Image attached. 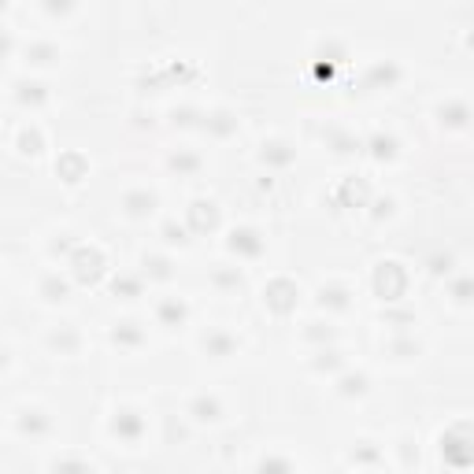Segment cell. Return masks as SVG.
I'll return each instance as SVG.
<instances>
[{
	"label": "cell",
	"mask_w": 474,
	"mask_h": 474,
	"mask_svg": "<svg viewBox=\"0 0 474 474\" xmlns=\"http://www.w3.org/2000/svg\"><path fill=\"white\" fill-rule=\"evenodd\" d=\"M112 434L123 441V445H137L145 434V419L137 412H130V407H123V412H115V419H112Z\"/></svg>",
	"instance_id": "obj_1"
},
{
	"label": "cell",
	"mask_w": 474,
	"mask_h": 474,
	"mask_svg": "<svg viewBox=\"0 0 474 474\" xmlns=\"http://www.w3.org/2000/svg\"><path fill=\"white\" fill-rule=\"evenodd\" d=\"M230 252H237V256H249V260H256V256L263 252V241H260V234H256L252 226H241V230H234V234H230Z\"/></svg>",
	"instance_id": "obj_2"
},
{
	"label": "cell",
	"mask_w": 474,
	"mask_h": 474,
	"mask_svg": "<svg viewBox=\"0 0 474 474\" xmlns=\"http://www.w3.org/2000/svg\"><path fill=\"white\" fill-rule=\"evenodd\" d=\"M204 352L215 356V360H226V356L237 352V337L226 330H211V333H204Z\"/></svg>",
	"instance_id": "obj_3"
},
{
	"label": "cell",
	"mask_w": 474,
	"mask_h": 474,
	"mask_svg": "<svg viewBox=\"0 0 474 474\" xmlns=\"http://www.w3.org/2000/svg\"><path fill=\"white\" fill-rule=\"evenodd\" d=\"M19 430L30 434V437H41V434L52 430V419L45 412H37V407H26V412H19Z\"/></svg>",
	"instance_id": "obj_4"
},
{
	"label": "cell",
	"mask_w": 474,
	"mask_h": 474,
	"mask_svg": "<svg viewBox=\"0 0 474 474\" xmlns=\"http://www.w3.org/2000/svg\"><path fill=\"white\" fill-rule=\"evenodd\" d=\"M126 211L130 215H152L156 211V193H148V189H134V193H126Z\"/></svg>",
	"instance_id": "obj_5"
},
{
	"label": "cell",
	"mask_w": 474,
	"mask_h": 474,
	"mask_svg": "<svg viewBox=\"0 0 474 474\" xmlns=\"http://www.w3.org/2000/svg\"><path fill=\"white\" fill-rule=\"evenodd\" d=\"M189 415L197 419V423H215V419H219V401H215V396H197V401L189 404Z\"/></svg>",
	"instance_id": "obj_6"
},
{
	"label": "cell",
	"mask_w": 474,
	"mask_h": 474,
	"mask_svg": "<svg viewBox=\"0 0 474 474\" xmlns=\"http://www.w3.org/2000/svg\"><path fill=\"white\" fill-rule=\"evenodd\" d=\"M112 341H115V344H123V349H137V344L145 341V333L137 330V322H123V326H115V330H112Z\"/></svg>",
	"instance_id": "obj_7"
},
{
	"label": "cell",
	"mask_w": 474,
	"mask_h": 474,
	"mask_svg": "<svg viewBox=\"0 0 474 474\" xmlns=\"http://www.w3.org/2000/svg\"><path fill=\"white\" fill-rule=\"evenodd\" d=\"M263 148H267V152H263V164L271 159V164H278V167H289V164H293V156H297L286 141H271V145H263Z\"/></svg>",
	"instance_id": "obj_8"
},
{
	"label": "cell",
	"mask_w": 474,
	"mask_h": 474,
	"mask_svg": "<svg viewBox=\"0 0 474 474\" xmlns=\"http://www.w3.org/2000/svg\"><path fill=\"white\" fill-rule=\"evenodd\" d=\"M256 474H297L293 463H289L286 456H263L260 467H256Z\"/></svg>",
	"instance_id": "obj_9"
},
{
	"label": "cell",
	"mask_w": 474,
	"mask_h": 474,
	"mask_svg": "<svg viewBox=\"0 0 474 474\" xmlns=\"http://www.w3.org/2000/svg\"><path fill=\"white\" fill-rule=\"evenodd\" d=\"M286 293H293V286H289V282H274V286H271V297H267V304H274L278 311H286L289 304H293Z\"/></svg>",
	"instance_id": "obj_10"
},
{
	"label": "cell",
	"mask_w": 474,
	"mask_h": 474,
	"mask_svg": "<svg viewBox=\"0 0 474 474\" xmlns=\"http://www.w3.org/2000/svg\"><path fill=\"white\" fill-rule=\"evenodd\" d=\"M322 304H330V308H349V293H344V289H322Z\"/></svg>",
	"instance_id": "obj_11"
},
{
	"label": "cell",
	"mask_w": 474,
	"mask_h": 474,
	"mask_svg": "<svg viewBox=\"0 0 474 474\" xmlns=\"http://www.w3.org/2000/svg\"><path fill=\"white\" fill-rule=\"evenodd\" d=\"M159 319H164V322H182V319H186V308L175 304V300H167V304L159 308Z\"/></svg>",
	"instance_id": "obj_12"
},
{
	"label": "cell",
	"mask_w": 474,
	"mask_h": 474,
	"mask_svg": "<svg viewBox=\"0 0 474 474\" xmlns=\"http://www.w3.org/2000/svg\"><path fill=\"white\" fill-rule=\"evenodd\" d=\"M56 474H93V467L82 459H67V463H56Z\"/></svg>",
	"instance_id": "obj_13"
},
{
	"label": "cell",
	"mask_w": 474,
	"mask_h": 474,
	"mask_svg": "<svg viewBox=\"0 0 474 474\" xmlns=\"http://www.w3.org/2000/svg\"><path fill=\"white\" fill-rule=\"evenodd\" d=\"M52 344L63 352V349H78V333L74 330H63V333H52Z\"/></svg>",
	"instance_id": "obj_14"
},
{
	"label": "cell",
	"mask_w": 474,
	"mask_h": 474,
	"mask_svg": "<svg viewBox=\"0 0 474 474\" xmlns=\"http://www.w3.org/2000/svg\"><path fill=\"white\" fill-rule=\"evenodd\" d=\"M19 145H23V152H41V134L37 130H23V137H19Z\"/></svg>",
	"instance_id": "obj_15"
},
{
	"label": "cell",
	"mask_w": 474,
	"mask_h": 474,
	"mask_svg": "<svg viewBox=\"0 0 474 474\" xmlns=\"http://www.w3.org/2000/svg\"><path fill=\"white\" fill-rule=\"evenodd\" d=\"M45 293H52L49 300H63V293H67V286H63L60 278H49V282H45Z\"/></svg>",
	"instance_id": "obj_16"
},
{
	"label": "cell",
	"mask_w": 474,
	"mask_h": 474,
	"mask_svg": "<svg viewBox=\"0 0 474 474\" xmlns=\"http://www.w3.org/2000/svg\"><path fill=\"white\" fill-rule=\"evenodd\" d=\"M145 263H152V274H159V278H170V271H167V260H159V256H152V260H145Z\"/></svg>",
	"instance_id": "obj_17"
},
{
	"label": "cell",
	"mask_w": 474,
	"mask_h": 474,
	"mask_svg": "<svg viewBox=\"0 0 474 474\" xmlns=\"http://www.w3.org/2000/svg\"><path fill=\"white\" fill-rule=\"evenodd\" d=\"M4 367H8V352L0 349V371H4Z\"/></svg>",
	"instance_id": "obj_18"
}]
</instances>
